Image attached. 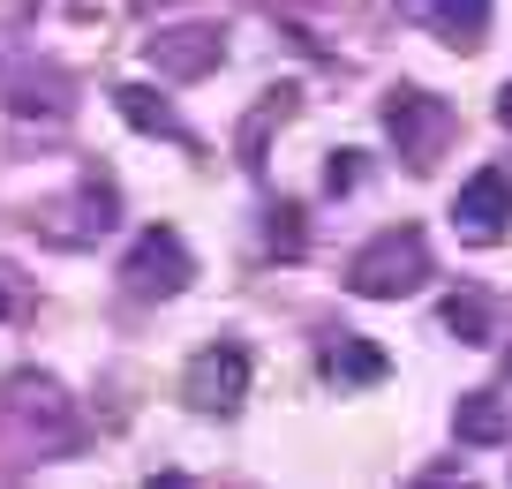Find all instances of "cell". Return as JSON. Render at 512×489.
<instances>
[{
	"label": "cell",
	"instance_id": "cell-13",
	"mask_svg": "<svg viewBox=\"0 0 512 489\" xmlns=\"http://www.w3.org/2000/svg\"><path fill=\"white\" fill-rule=\"evenodd\" d=\"M272 256H302V211L294 204H279V219H272Z\"/></svg>",
	"mask_w": 512,
	"mask_h": 489
},
{
	"label": "cell",
	"instance_id": "cell-11",
	"mask_svg": "<svg viewBox=\"0 0 512 489\" xmlns=\"http://www.w3.org/2000/svg\"><path fill=\"white\" fill-rule=\"evenodd\" d=\"M384 369H392V354L377 347V339H339V384H384Z\"/></svg>",
	"mask_w": 512,
	"mask_h": 489
},
{
	"label": "cell",
	"instance_id": "cell-5",
	"mask_svg": "<svg viewBox=\"0 0 512 489\" xmlns=\"http://www.w3.org/2000/svg\"><path fill=\"white\" fill-rule=\"evenodd\" d=\"M505 226H512V174H505V166L467 174L460 196H452V234H460L467 249H490Z\"/></svg>",
	"mask_w": 512,
	"mask_h": 489
},
{
	"label": "cell",
	"instance_id": "cell-2",
	"mask_svg": "<svg viewBox=\"0 0 512 489\" xmlns=\"http://www.w3.org/2000/svg\"><path fill=\"white\" fill-rule=\"evenodd\" d=\"M249 384H256V354L241 347V339H211V347L189 362V377H181V399H189L204 422H234L241 399H249Z\"/></svg>",
	"mask_w": 512,
	"mask_h": 489
},
{
	"label": "cell",
	"instance_id": "cell-4",
	"mask_svg": "<svg viewBox=\"0 0 512 489\" xmlns=\"http://www.w3.org/2000/svg\"><path fill=\"white\" fill-rule=\"evenodd\" d=\"M384 136H392V151L415 166V174H430L437 151L452 143V106L430 91H392L384 98Z\"/></svg>",
	"mask_w": 512,
	"mask_h": 489
},
{
	"label": "cell",
	"instance_id": "cell-1",
	"mask_svg": "<svg viewBox=\"0 0 512 489\" xmlns=\"http://www.w3.org/2000/svg\"><path fill=\"white\" fill-rule=\"evenodd\" d=\"M422 279H430V234H422V226H400V234L369 241L347 264V294H362V301H400V294H415Z\"/></svg>",
	"mask_w": 512,
	"mask_h": 489
},
{
	"label": "cell",
	"instance_id": "cell-14",
	"mask_svg": "<svg viewBox=\"0 0 512 489\" xmlns=\"http://www.w3.org/2000/svg\"><path fill=\"white\" fill-rule=\"evenodd\" d=\"M497 121L512 128V83H505V91H497Z\"/></svg>",
	"mask_w": 512,
	"mask_h": 489
},
{
	"label": "cell",
	"instance_id": "cell-6",
	"mask_svg": "<svg viewBox=\"0 0 512 489\" xmlns=\"http://www.w3.org/2000/svg\"><path fill=\"white\" fill-rule=\"evenodd\" d=\"M151 61L166 76H211L219 68V31H159L151 38Z\"/></svg>",
	"mask_w": 512,
	"mask_h": 489
},
{
	"label": "cell",
	"instance_id": "cell-10",
	"mask_svg": "<svg viewBox=\"0 0 512 489\" xmlns=\"http://www.w3.org/2000/svg\"><path fill=\"white\" fill-rule=\"evenodd\" d=\"M437 316H445V324H452V339H467V347H482V339H490V309H482V294H475V286L445 294V301H437Z\"/></svg>",
	"mask_w": 512,
	"mask_h": 489
},
{
	"label": "cell",
	"instance_id": "cell-9",
	"mask_svg": "<svg viewBox=\"0 0 512 489\" xmlns=\"http://www.w3.org/2000/svg\"><path fill=\"white\" fill-rule=\"evenodd\" d=\"M505 437V399L497 392H467L460 399V444H497Z\"/></svg>",
	"mask_w": 512,
	"mask_h": 489
},
{
	"label": "cell",
	"instance_id": "cell-7",
	"mask_svg": "<svg viewBox=\"0 0 512 489\" xmlns=\"http://www.w3.org/2000/svg\"><path fill=\"white\" fill-rule=\"evenodd\" d=\"M113 106H121V121L136 128V136H166V143H189L181 136V121H174V106H166L159 91H151V83H121V91H113ZM196 151V143H189Z\"/></svg>",
	"mask_w": 512,
	"mask_h": 489
},
{
	"label": "cell",
	"instance_id": "cell-8",
	"mask_svg": "<svg viewBox=\"0 0 512 489\" xmlns=\"http://www.w3.org/2000/svg\"><path fill=\"white\" fill-rule=\"evenodd\" d=\"M407 16L445 31V38H460V46H475L482 23H490V0H407Z\"/></svg>",
	"mask_w": 512,
	"mask_h": 489
},
{
	"label": "cell",
	"instance_id": "cell-12",
	"mask_svg": "<svg viewBox=\"0 0 512 489\" xmlns=\"http://www.w3.org/2000/svg\"><path fill=\"white\" fill-rule=\"evenodd\" d=\"M324 174H332V196H347L354 181L369 174V151H332V166H324Z\"/></svg>",
	"mask_w": 512,
	"mask_h": 489
},
{
	"label": "cell",
	"instance_id": "cell-3",
	"mask_svg": "<svg viewBox=\"0 0 512 489\" xmlns=\"http://www.w3.org/2000/svg\"><path fill=\"white\" fill-rule=\"evenodd\" d=\"M121 279H128L136 301H174L181 286L196 279V256H189V241H181L174 226H144L121 256Z\"/></svg>",
	"mask_w": 512,
	"mask_h": 489
},
{
	"label": "cell",
	"instance_id": "cell-15",
	"mask_svg": "<svg viewBox=\"0 0 512 489\" xmlns=\"http://www.w3.org/2000/svg\"><path fill=\"white\" fill-rule=\"evenodd\" d=\"M0 316H8V301H0Z\"/></svg>",
	"mask_w": 512,
	"mask_h": 489
}]
</instances>
